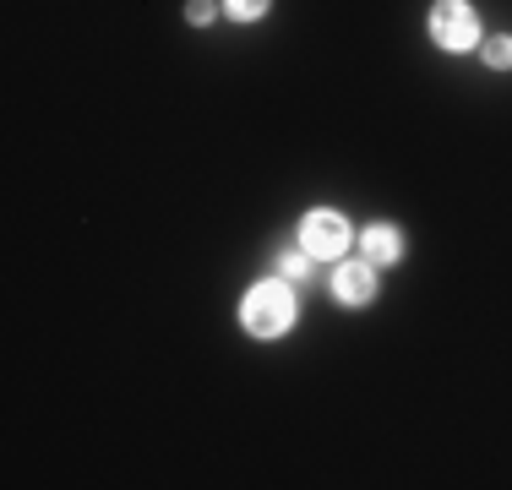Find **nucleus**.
Segmentation results:
<instances>
[{
	"instance_id": "2",
	"label": "nucleus",
	"mask_w": 512,
	"mask_h": 490,
	"mask_svg": "<svg viewBox=\"0 0 512 490\" xmlns=\"http://www.w3.org/2000/svg\"><path fill=\"white\" fill-rule=\"evenodd\" d=\"M431 39L442 44V49H474L480 44V17L469 11V0H436V11H431Z\"/></svg>"
},
{
	"instance_id": "3",
	"label": "nucleus",
	"mask_w": 512,
	"mask_h": 490,
	"mask_svg": "<svg viewBox=\"0 0 512 490\" xmlns=\"http://www.w3.org/2000/svg\"><path fill=\"white\" fill-rule=\"evenodd\" d=\"M300 245H306L311 256H327V262H338V256L349 251V224L333 213V207H316V213H306Z\"/></svg>"
},
{
	"instance_id": "1",
	"label": "nucleus",
	"mask_w": 512,
	"mask_h": 490,
	"mask_svg": "<svg viewBox=\"0 0 512 490\" xmlns=\"http://www.w3.org/2000/svg\"><path fill=\"white\" fill-rule=\"evenodd\" d=\"M240 322H246L251 338H278L295 327V294L289 284H278V278H267V284H251L246 300H240Z\"/></svg>"
},
{
	"instance_id": "4",
	"label": "nucleus",
	"mask_w": 512,
	"mask_h": 490,
	"mask_svg": "<svg viewBox=\"0 0 512 490\" xmlns=\"http://www.w3.org/2000/svg\"><path fill=\"white\" fill-rule=\"evenodd\" d=\"M333 294H338V305H365L376 294V273H371V262H338V273H333Z\"/></svg>"
},
{
	"instance_id": "5",
	"label": "nucleus",
	"mask_w": 512,
	"mask_h": 490,
	"mask_svg": "<svg viewBox=\"0 0 512 490\" xmlns=\"http://www.w3.org/2000/svg\"><path fill=\"white\" fill-rule=\"evenodd\" d=\"M360 251H365V262H398V251H404V235H398L393 224H371L360 235Z\"/></svg>"
},
{
	"instance_id": "6",
	"label": "nucleus",
	"mask_w": 512,
	"mask_h": 490,
	"mask_svg": "<svg viewBox=\"0 0 512 490\" xmlns=\"http://www.w3.org/2000/svg\"><path fill=\"white\" fill-rule=\"evenodd\" d=\"M278 273L284 278H311V251L300 245V251H284L278 256Z\"/></svg>"
},
{
	"instance_id": "9",
	"label": "nucleus",
	"mask_w": 512,
	"mask_h": 490,
	"mask_svg": "<svg viewBox=\"0 0 512 490\" xmlns=\"http://www.w3.org/2000/svg\"><path fill=\"white\" fill-rule=\"evenodd\" d=\"M213 11H218L213 0H191V6H186V17H191V22H197V28H202V22H213Z\"/></svg>"
},
{
	"instance_id": "7",
	"label": "nucleus",
	"mask_w": 512,
	"mask_h": 490,
	"mask_svg": "<svg viewBox=\"0 0 512 490\" xmlns=\"http://www.w3.org/2000/svg\"><path fill=\"white\" fill-rule=\"evenodd\" d=\"M485 66L507 71L512 66V39H491V44H485Z\"/></svg>"
},
{
	"instance_id": "8",
	"label": "nucleus",
	"mask_w": 512,
	"mask_h": 490,
	"mask_svg": "<svg viewBox=\"0 0 512 490\" xmlns=\"http://www.w3.org/2000/svg\"><path fill=\"white\" fill-rule=\"evenodd\" d=\"M224 11H229V17H240V22H251V17H262V11H267V0H224Z\"/></svg>"
}]
</instances>
